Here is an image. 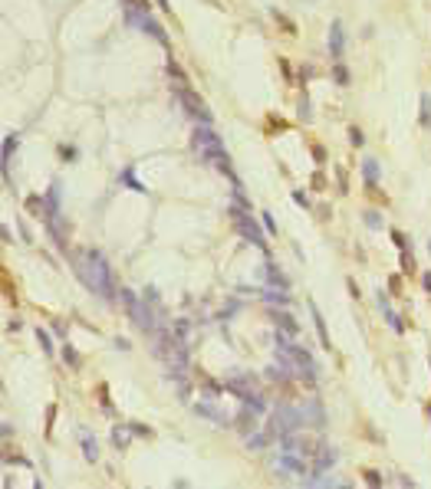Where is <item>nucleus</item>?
Here are the masks:
<instances>
[{
  "mask_svg": "<svg viewBox=\"0 0 431 489\" xmlns=\"http://www.w3.org/2000/svg\"><path fill=\"white\" fill-rule=\"evenodd\" d=\"M73 269L76 276L86 283V289H92L96 295H102L106 302H112V269L106 256L99 250H82V253H73Z\"/></svg>",
  "mask_w": 431,
  "mask_h": 489,
  "instance_id": "f257e3e1",
  "label": "nucleus"
},
{
  "mask_svg": "<svg viewBox=\"0 0 431 489\" xmlns=\"http://www.w3.org/2000/svg\"><path fill=\"white\" fill-rule=\"evenodd\" d=\"M276 358H280V365L290 368L293 378H303V381H310V384L320 378V365L313 361V355L306 351V348L293 345L287 335H276Z\"/></svg>",
  "mask_w": 431,
  "mask_h": 489,
  "instance_id": "f03ea898",
  "label": "nucleus"
},
{
  "mask_svg": "<svg viewBox=\"0 0 431 489\" xmlns=\"http://www.w3.org/2000/svg\"><path fill=\"white\" fill-rule=\"evenodd\" d=\"M299 427H303V411L290 407V404H280V407L270 414V424H267V430L273 434V440H283V437L296 434Z\"/></svg>",
  "mask_w": 431,
  "mask_h": 489,
  "instance_id": "7ed1b4c3",
  "label": "nucleus"
},
{
  "mask_svg": "<svg viewBox=\"0 0 431 489\" xmlns=\"http://www.w3.org/2000/svg\"><path fill=\"white\" fill-rule=\"evenodd\" d=\"M122 302H125V309H129L132 322L142 328L145 335H152V332H155V316H152V309H148V299H145V295L138 299L132 289H122Z\"/></svg>",
  "mask_w": 431,
  "mask_h": 489,
  "instance_id": "20e7f679",
  "label": "nucleus"
},
{
  "mask_svg": "<svg viewBox=\"0 0 431 489\" xmlns=\"http://www.w3.org/2000/svg\"><path fill=\"white\" fill-rule=\"evenodd\" d=\"M227 214H231V220H234V227H237V233H241L247 243H254L257 250H264V253H267V237H264V230H260V223L254 220V214H243L241 207H231Z\"/></svg>",
  "mask_w": 431,
  "mask_h": 489,
  "instance_id": "39448f33",
  "label": "nucleus"
},
{
  "mask_svg": "<svg viewBox=\"0 0 431 489\" xmlns=\"http://www.w3.org/2000/svg\"><path fill=\"white\" fill-rule=\"evenodd\" d=\"M224 388H227L231 394H237L243 404H250L254 411H260V414L267 411V404H264V397H260V391H257V384H254L250 374H234V378H227Z\"/></svg>",
  "mask_w": 431,
  "mask_h": 489,
  "instance_id": "423d86ee",
  "label": "nucleus"
},
{
  "mask_svg": "<svg viewBox=\"0 0 431 489\" xmlns=\"http://www.w3.org/2000/svg\"><path fill=\"white\" fill-rule=\"evenodd\" d=\"M178 102L185 105V112H188L191 119H198L201 125H211V112H208V105H204V98H198L191 89H178Z\"/></svg>",
  "mask_w": 431,
  "mask_h": 489,
  "instance_id": "0eeeda50",
  "label": "nucleus"
},
{
  "mask_svg": "<svg viewBox=\"0 0 431 489\" xmlns=\"http://www.w3.org/2000/svg\"><path fill=\"white\" fill-rule=\"evenodd\" d=\"M339 460V453H336V446L329 443H320L316 450H313V476H320V473H326V469L332 466Z\"/></svg>",
  "mask_w": 431,
  "mask_h": 489,
  "instance_id": "6e6552de",
  "label": "nucleus"
},
{
  "mask_svg": "<svg viewBox=\"0 0 431 489\" xmlns=\"http://www.w3.org/2000/svg\"><path fill=\"white\" fill-rule=\"evenodd\" d=\"M276 469H280V473H296V476H303V473H306V457H296V453L280 450V457H276Z\"/></svg>",
  "mask_w": 431,
  "mask_h": 489,
  "instance_id": "1a4fd4ad",
  "label": "nucleus"
},
{
  "mask_svg": "<svg viewBox=\"0 0 431 489\" xmlns=\"http://www.w3.org/2000/svg\"><path fill=\"white\" fill-rule=\"evenodd\" d=\"M343 49H346V33H343V23L339 20H332V26H329V56L339 63L343 59Z\"/></svg>",
  "mask_w": 431,
  "mask_h": 489,
  "instance_id": "9d476101",
  "label": "nucleus"
},
{
  "mask_svg": "<svg viewBox=\"0 0 431 489\" xmlns=\"http://www.w3.org/2000/svg\"><path fill=\"white\" fill-rule=\"evenodd\" d=\"M194 411H198L201 417H208V420H214L217 427H227V414H221V411H217V407H214L211 401H198V404H194Z\"/></svg>",
  "mask_w": 431,
  "mask_h": 489,
  "instance_id": "9b49d317",
  "label": "nucleus"
},
{
  "mask_svg": "<svg viewBox=\"0 0 431 489\" xmlns=\"http://www.w3.org/2000/svg\"><path fill=\"white\" fill-rule=\"evenodd\" d=\"M79 437H82V457H86L89 463H96V460H99V443L92 440L89 430H79Z\"/></svg>",
  "mask_w": 431,
  "mask_h": 489,
  "instance_id": "f8f14e48",
  "label": "nucleus"
},
{
  "mask_svg": "<svg viewBox=\"0 0 431 489\" xmlns=\"http://www.w3.org/2000/svg\"><path fill=\"white\" fill-rule=\"evenodd\" d=\"M306 417H313V427H326V414H323V407L316 401L303 404V420H306Z\"/></svg>",
  "mask_w": 431,
  "mask_h": 489,
  "instance_id": "ddd939ff",
  "label": "nucleus"
},
{
  "mask_svg": "<svg viewBox=\"0 0 431 489\" xmlns=\"http://www.w3.org/2000/svg\"><path fill=\"white\" fill-rule=\"evenodd\" d=\"M378 309H382V312H385V322L388 325H392V332H398V335H402V332H405V322H402V318L395 316V312H392V309H388V302H385V295H378Z\"/></svg>",
  "mask_w": 431,
  "mask_h": 489,
  "instance_id": "4468645a",
  "label": "nucleus"
},
{
  "mask_svg": "<svg viewBox=\"0 0 431 489\" xmlns=\"http://www.w3.org/2000/svg\"><path fill=\"white\" fill-rule=\"evenodd\" d=\"M362 174H365V187L372 191V187L378 184V161H376V158H369V161H362Z\"/></svg>",
  "mask_w": 431,
  "mask_h": 489,
  "instance_id": "2eb2a0df",
  "label": "nucleus"
},
{
  "mask_svg": "<svg viewBox=\"0 0 431 489\" xmlns=\"http://www.w3.org/2000/svg\"><path fill=\"white\" fill-rule=\"evenodd\" d=\"M310 312H313V322H316V332H320V342H323V348H332V342H329V332H326V318L320 316V309H316V305H310Z\"/></svg>",
  "mask_w": 431,
  "mask_h": 489,
  "instance_id": "dca6fc26",
  "label": "nucleus"
},
{
  "mask_svg": "<svg viewBox=\"0 0 431 489\" xmlns=\"http://www.w3.org/2000/svg\"><path fill=\"white\" fill-rule=\"evenodd\" d=\"M264 299H267V302H280V305L290 302V295H287V289H283V286H267V289H264Z\"/></svg>",
  "mask_w": 431,
  "mask_h": 489,
  "instance_id": "f3484780",
  "label": "nucleus"
},
{
  "mask_svg": "<svg viewBox=\"0 0 431 489\" xmlns=\"http://www.w3.org/2000/svg\"><path fill=\"white\" fill-rule=\"evenodd\" d=\"M270 443H273V434H270V430L247 437V446H250V450H264V446H270Z\"/></svg>",
  "mask_w": 431,
  "mask_h": 489,
  "instance_id": "a211bd4d",
  "label": "nucleus"
},
{
  "mask_svg": "<svg viewBox=\"0 0 431 489\" xmlns=\"http://www.w3.org/2000/svg\"><path fill=\"white\" fill-rule=\"evenodd\" d=\"M273 322H276L280 328H283L287 335H296V332H299V325L293 322V316H287V312H276V316H273Z\"/></svg>",
  "mask_w": 431,
  "mask_h": 489,
  "instance_id": "6ab92c4d",
  "label": "nucleus"
},
{
  "mask_svg": "<svg viewBox=\"0 0 431 489\" xmlns=\"http://www.w3.org/2000/svg\"><path fill=\"white\" fill-rule=\"evenodd\" d=\"M267 276H270V286H283V289H287V276H283V272H280V269H276V266H273V263H267Z\"/></svg>",
  "mask_w": 431,
  "mask_h": 489,
  "instance_id": "aec40b11",
  "label": "nucleus"
},
{
  "mask_svg": "<svg viewBox=\"0 0 431 489\" xmlns=\"http://www.w3.org/2000/svg\"><path fill=\"white\" fill-rule=\"evenodd\" d=\"M145 33H152V36H155V40H158L162 46H168V36H165V30H162V26H158V23L152 20V17H148V23H145Z\"/></svg>",
  "mask_w": 431,
  "mask_h": 489,
  "instance_id": "412c9836",
  "label": "nucleus"
},
{
  "mask_svg": "<svg viewBox=\"0 0 431 489\" xmlns=\"http://www.w3.org/2000/svg\"><path fill=\"white\" fill-rule=\"evenodd\" d=\"M421 125L431 131V96H421Z\"/></svg>",
  "mask_w": 431,
  "mask_h": 489,
  "instance_id": "4be33fe9",
  "label": "nucleus"
},
{
  "mask_svg": "<svg viewBox=\"0 0 431 489\" xmlns=\"http://www.w3.org/2000/svg\"><path fill=\"white\" fill-rule=\"evenodd\" d=\"M27 210H30V214H36V217H43V214H46L43 197H30V200H27Z\"/></svg>",
  "mask_w": 431,
  "mask_h": 489,
  "instance_id": "5701e85b",
  "label": "nucleus"
},
{
  "mask_svg": "<svg viewBox=\"0 0 431 489\" xmlns=\"http://www.w3.org/2000/svg\"><path fill=\"white\" fill-rule=\"evenodd\" d=\"M17 145H20V138H17V135H7V138H3V164L10 161V154H13V148H17Z\"/></svg>",
  "mask_w": 431,
  "mask_h": 489,
  "instance_id": "b1692460",
  "label": "nucleus"
},
{
  "mask_svg": "<svg viewBox=\"0 0 431 489\" xmlns=\"http://www.w3.org/2000/svg\"><path fill=\"white\" fill-rule=\"evenodd\" d=\"M332 76H336V82H339V86H349V69H346L343 63L332 66Z\"/></svg>",
  "mask_w": 431,
  "mask_h": 489,
  "instance_id": "393cba45",
  "label": "nucleus"
},
{
  "mask_svg": "<svg viewBox=\"0 0 431 489\" xmlns=\"http://www.w3.org/2000/svg\"><path fill=\"white\" fill-rule=\"evenodd\" d=\"M112 440H115V446H125L129 443V430H125V427H115V430H112Z\"/></svg>",
  "mask_w": 431,
  "mask_h": 489,
  "instance_id": "a878e982",
  "label": "nucleus"
},
{
  "mask_svg": "<svg viewBox=\"0 0 431 489\" xmlns=\"http://www.w3.org/2000/svg\"><path fill=\"white\" fill-rule=\"evenodd\" d=\"M365 483H369V486H385L382 473H376V469H365Z\"/></svg>",
  "mask_w": 431,
  "mask_h": 489,
  "instance_id": "bb28decb",
  "label": "nucleus"
},
{
  "mask_svg": "<svg viewBox=\"0 0 431 489\" xmlns=\"http://www.w3.org/2000/svg\"><path fill=\"white\" fill-rule=\"evenodd\" d=\"M36 338H40V345H43V351L50 355V351H53V342H50V335H46L43 328H36Z\"/></svg>",
  "mask_w": 431,
  "mask_h": 489,
  "instance_id": "cd10ccee",
  "label": "nucleus"
},
{
  "mask_svg": "<svg viewBox=\"0 0 431 489\" xmlns=\"http://www.w3.org/2000/svg\"><path fill=\"white\" fill-rule=\"evenodd\" d=\"M402 269H405V272H411V269H415V256H411L408 250H402Z\"/></svg>",
  "mask_w": 431,
  "mask_h": 489,
  "instance_id": "c85d7f7f",
  "label": "nucleus"
},
{
  "mask_svg": "<svg viewBox=\"0 0 431 489\" xmlns=\"http://www.w3.org/2000/svg\"><path fill=\"white\" fill-rule=\"evenodd\" d=\"M365 223H369L372 230H378V227H382V217H378L376 210H369V214H365Z\"/></svg>",
  "mask_w": 431,
  "mask_h": 489,
  "instance_id": "c756f323",
  "label": "nucleus"
},
{
  "mask_svg": "<svg viewBox=\"0 0 431 489\" xmlns=\"http://www.w3.org/2000/svg\"><path fill=\"white\" fill-rule=\"evenodd\" d=\"M349 142H352L355 148H359V145H365V135H362L359 128H349Z\"/></svg>",
  "mask_w": 431,
  "mask_h": 489,
  "instance_id": "7c9ffc66",
  "label": "nucleus"
},
{
  "mask_svg": "<svg viewBox=\"0 0 431 489\" xmlns=\"http://www.w3.org/2000/svg\"><path fill=\"white\" fill-rule=\"evenodd\" d=\"M63 358H66L69 365H73V368H76V365H79V355H76V351H73V348H69V345L63 348Z\"/></svg>",
  "mask_w": 431,
  "mask_h": 489,
  "instance_id": "2f4dec72",
  "label": "nucleus"
},
{
  "mask_svg": "<svg viewBox=\"0 0 431 489\" xmlns=\"http://www.w3.org/2000/svg\"><path fill=\"white\" fill-rule=\"evenodd\" d=\"M313 187H316V191H326V177H323L320 171L313 174Z\"/></svg>",
  "mask_w": 431,
  "mask_h": 489,
  "instance_id": "473e14b6",
  "label": "nucleus"
},
{
  "mask_svg": "<svg viewBox=\"0 0 431 489\" xmlns=\"http://www.w3.org/2000/svg\"><path fill=\"white\" fill-rule=\"evenodd\" d=\"M392 240H395L398 246H402V250H408V240L402 237V233H398V230H392Z\"/></svg>",
  "mask_w": 431,
  "mask_h": 489,
  "instance_id": "72a5a7b5",
  "label": "nucleus"
},
{
  "mask_svg": "<svg viewBox=\"0 0 431 489\" xmlns=\"http://www.w3.org/2000/svg\"><path fill=\"white\" fill-rule=\"evenodd\" d=\"M168 73H171V76H175L178 82H185V73H181V69H178L175 63H168Z\"/></svg>",
  "mask_w": 431,
  "mask_h": 489,
  "instance_id": "f704fd0d",
  "label": "nucleus"
},
{
  "mask_svg": "<svg viewBox=\"0 0 431 489\" xmlns=\"http://www.w3.org/2000/svg\"><path fill=\"white\" fill-rule=\"evenodd\" d=\"M299 115H303V119H310L313 112H310V98H303V102H299Z\"/></svg>",
  "mask_w": 431,
  "mask_h": 489,
  "instance_id": "c9c22d12",
  "label": "nucleus"
},
{
  "mask_svg": "<svg viewBox=\"0 0 431 489\" xmlns=\"http://www.w3.org/2000/svg\"><path fill=\"white\" fill-rule=\"evenodd\" d=\"M264 227H267V230H270V233H276V220H273V217H270V214H264Z\"/></svg>",
  "mask_w": 431,
  "mask_h": 489,
  "instance_id": "e433bc0d",
  "label": "nucleus"
},
{
  "mask_svg": "<svg viewBox=\"0 0 431 489\" xmlns=\"http://www.w3.org/2000/svg\"><path fill=\"white\" fill-rule=\"evenodd\" d=\"M313 158H316V161H320V164H323V161H326V151H323L320 145H316V148H313Z\"/></svg>",
  "mask_w": 431,
  "mask_h": 489,
  "instance_id": "4c0bfd02",
  "label": "nucleus"
},
{
  "mask_svg": "<svg viewBox=\"0 0 431 489\" xmlns=\"http://www.w3.org/2000/svg\"><path fill=\"white\" fill-rule=\"evenodd\" d=\"M293 200H296L299 207H310V200H306V194H299V191H296V194H293Z\"/></svg>",
  "mask_w": 431,
  "mask_h": 489,
  "instance_id": "58836bf2",
  "label": "nucleus"
},
{
  "mask_svg": "<svg viewBox=\"0 0 431 489\" xmlns=\"http://www.w3.org/2000/svg\"><path fill=\"white\" fill-rule=\"evenodd\" d=\"M421 286H425V293H431V272H425V276H421Z\"/></svg>",
  "mask_w": 431,
  "mask_h": 489,
  "instance_id": "ea45409f",
  "label": "nucleus"
},
{
  "mask_svg": "<svg viewBox=\"0 0 431 489\" xmlns=\"http://www.w3.org/2000/svg\"><path fill=\"white\" fill-rule=\"evenodd\" d=\"M158 7H162V10H171V3H168V0H158Z\"/></svg>",
  "mask_w": 431,
  "mask_h": 489,
  "instance_id": "a19ab883",
  "label": "nucleus"
},
{
  "mask_svg": "<svg viewBox=\"0 0 431 489\" xmlns=\"http://www.w3.org/2000/svg\"><path fill=\"white\" fill-rule=\"evenodd\" d=\"M428 250H431V243H428Z\"/></svg>",
  "mask_w": 431,
  "mask_h": 489,
  "instance_id": "79ce46f5",
  "label": "nucleus"
}]
</instances>
